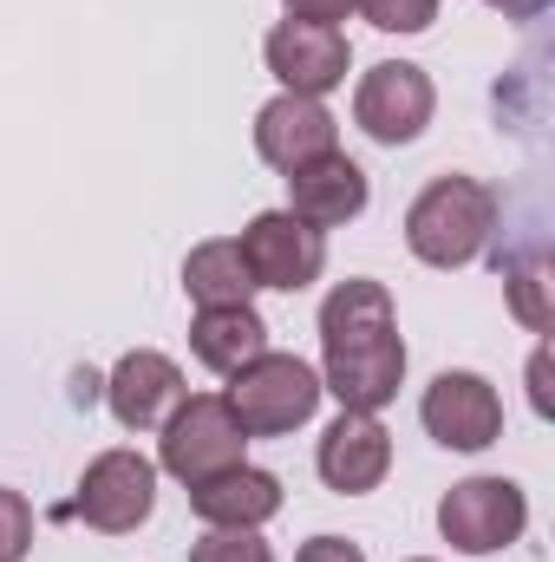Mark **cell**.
I'll return each mask as SVG.
<instances>
[{
    "mask_svg": "<svg viewBox=\"0 0 555 562\" xmlns=\"http://www.w3.org/2000/svg\"><path fill=\"white\" fill-rule=\"evenodd\" d=\"M320 393L340 400V413H380L399 400L406 380V340L386 281H340L320 301Z\"/></svg>",
    "mask_w": 555,
    "mask_h": 562,
    "instance_id": "6da1fadb",
    "label": "cell"
},
{
    "mask_svg": "<svg viewBox=\"0 0 555 562\" xmlns=\"http://www.w3.org/2000/svg\"><path fill=\"white\" fill-rule=\"evenodd\" d=\"M497 190L477 177H431L406 210V243L424 269H464L490 249Z\"/></svg>",
    "mask_w": 555,
    "mask_h": 562,
    "instance_id": "7a4b0ae2",
    "label": "cell"
},
{
    "mask_svg": "<svg viewBox=\"0 0 555 562\" xmlns=\"http://www.w3.org/2000/svg\"><path fill=\"white\" fill-rule=\"evenodd\" d=\"M229 413L242 419L249 438H281L294 425L314 419L320 406V373L294 353H256L242 373H229Z\"/></svg>",
    "mask_w": 555,
    "mask_h": 562,
    "instance_id": "3957f363",
    "label": "cell"
},
{
    "mask_svg": "<svg viewBox=\"0 0 555 562\" xmlns=\"http://www.w3.org/2000/svg\"><path fill=\"white\" fill-rule=\"evenodd\" d=\"M242 445H249V431L229 413V400L223 393H196V400H183L163 419V471L183 477V484H203V477L236 471Z\"/></svg>",
    "mask_w": 555,
    "mask_h": 562,
    "instance_id": "277c9868",
    "label": "cell"
},
{
    "mask_svg": "<svg viewBox=\"0 0 555 562\" xmlns=\"http://www.w3.org/2000/svg\"><path fill=\"white\" fill-rule=\"evenodd\" d=\"M523 524H530V504H523V491L510 477H464L438 504V530L464 557H490V550L517 543Z\"/></svg>",
    "mask_w": 555,
    "mask_h": 562,
    "instance_id": "5b68a950",
    "label": "cell"
},
{
    "mask_svg": "<svg viewBox=\"0 0 555 562\" xmlns=\"http://www.w3.org/2000/svg\"><path fill=\"white\" fill-rule=\"evenodd\" d=\"M236 249H242L256 288H281V294H301L307 281H320V269H327V236H320L314 223L287 216V210H262V216L242 229Z\"/></svg>",
    "mask_w": 555,
    "mask_h": 562,
    "instance_id": "8992f818",
    "label": "cell"
},
{
    "mask_svg": "<svg viewBox=\"0 0 555 562\" xmlns=\"http://www.w3.org/2000/svg\"><path fill=\"white\" fill-rule=\"evenodd\" d=\"M72 510H79L92 530H105V537L138 530L144 517L157 510V464L138 458V451H105V458H92L86 477H79Z\"/></svg>",
    "mask_w": 555,
    "mask_h": 562,
    "instance_id": "52a82bcc",
    "label": "cell"
},
{
    "mask_svg": "<svg viewBox=\"0 0 555 562\" xmlns=\"http://www.w3.org/2000/svg\"><path fill=\"white\" fill-rule=\"evenodd\" d=\"M431 105H438V92H431L424 66L386 59V66H373V72L360 79V92H353V125L373 144H412L418 132L431 125Z\"/></svg>",
    "mask_w": 555,
    "mask_h": 562,
    "instance_id": "ba28073f",
    "label": "cell"
},
{
    "mask_svg": "<svg viewBox=\"0 0 555 562\" xmlns=\"http://www.w3.org/2000/svg\"><path fill=\"white\" fill-rule=\"evenodd\" d=\"M418 419L444 451H484L503 438V400L484 373H438L418 400Z\"/></svg>",
    "mask_w": 555,
    "mask_h": 562,
    "instance_id": "9c48e42d",
    "label": "cell"
},
{
    "mask_svg": "<svg viewBox=\"0 0 555 562\" xmlns=\"http://www.w3.org/2000/svg\"><path fill=\"white\" fill-rule=\"evenodd\" d=\"M314 471H320V484H327V491H340V497L380 491V484H386V471H393V431L373 419V413H340V419L320 431Z\"/></svg>",
    "mask_w": 555,
    "mask_h": 562,
    "instance_id": "30bf717a",
    "label": "cell"
},
{
    "mask_svg": "<svg viewBox=\"0 0 555 562\" xmlns=\"http://www.w3.org/2000/svg\"><path fill=\"white\" fill-rule=\"evenodd\" d=\"M347 66H353V46H347L340 26L281 20L275 33H269V72L287 92H301V99H320V92L347 86Z\"/></svg>",
    "mask_w": 555,
    "mask_h": 562,
    "instance_id": "8fae6325",
    "label": "cell"
},
{
    "mask_svg": "<svg viewBox=\"0 0 555 562\" xmlns=\"http://www.w3.org/2000/svg\"><path fill=\"white\" fill-rule=\"evenodd\" d=\"M105 400H112V419L125 425V431H163V419L183 406V373H177L170 353L132 347V353L112 367Z\"/></svg>",
    "mask_w": 555,
    "mask_h": 562,
    "instance_id": "7c38bea8",
    "label": "cell"
},
{
    "mask_svg": "<svg viewBox=\"0 0 555 562\" xmlns=\"http://www.w3.org/2000/svg\"><path fill=\"white\" fill-rule=\"evenodd\" d=\"M256 150H262V164H275V170H301V164L340 150V125H333V112H327L320 99L281 92V99H269V105L256 112Z\"/></svg>",
    "mask_w": 555,
    "mask_h": 562,
    "instance_id": "4fadbf2b",
    "label": "cell"
},
{
    "mask_svg": "<svg viewBox=\"0 0 555 562\" xmlns=\"http://www.w3.org/2000/svg\"><path fill=\"white\" fill-rule=\"evenodd\" d=\"M360 210H366V170L347 150H327V157L287 170V216L333 229V223H353Z\"/></svg>",
    "mask_w": 555,
    "mask_h": 562,
    "instance_id": "5bb4252c",
    "label": "cell"
},
{
    "mask_svg": "<svg viewBox=\"0 0 555 562\" xmlns=\"http://www.w3.org/2000/svg\"><path fill=\"white\" fill-rule=\"evenodd\" d=\"M190 510H196L209 530H262L281 510V477L275 471H256V464H236V471H223V477L190 484Z\"/></svg>",
    "mask_w": 555,
    "mask_h": 562,
    "instance_id": "9a60e30c",
    "label": "cell"
},
{
    "mask_svg": "<svg viewBox=\"0 0 555 562\" xmlns=\"http://www.w3.org/2000/svg\"><path fill=\"white\" fill-rule=\"evenodd\" d=\"M190 353L209 367V373H242L256 353H269V321L242 301V307H196L190 321Z\"/></svg>",
    "mask_w": 555,
    "mask_h": 562,
    "instance_id": "2e32d148",
    "label": "cell"
},
{
    "mask_svg": "<svg viewBox=\"0 0 555 562\" xmlns=\"http://www.w3.org/2000/svg\"><path fill=\"white\" fill-rule=\"evenodd\" d=\"M183 288H190L196 307H242L256 294V276H249L236 243H196L190 262H183Z\"/></svg>",
    "mask_w": 555,
    "mask_h": 562,
    "instance_id": "e0dca14e",
    "label": "cell"
},
{
    "mask_svg": "<svg viewBox=\"0 0 555 562\" xmlns=\"http://www.w3.org/2000/svg\"><path fill=\"white\" fill-rule=\"evenodd\" d=\"M380 33H424L438 20V0H353Z\"/></svg>",
    "mask_w": 555,
    "mask_h": 562,
    "instance_id": "ac0fdd59",
    "label": "cell"
},
{
    "mask_svg": "<svg viewBox=\"0 0 555 562\" xmlns=\"http://www.w3.org/2000/svg\"><path fill=\"white\" fill-rule=\"evenodd\" d=\"M190 562H275V557H269V543L256 530H209L190 550Z\"/></svg>",
    "mask_w": 555,
    "mask_h": 562,
    "instance_id": "d6986e66",
    "label": "cell"
},
{
    "mask_svg": "<svg viewBox=\"0 0 555 562\" xmlns=\"http://www.w3.org/2000/svg\"><path fill=\"white\" fill-rule=\"evenodd\" d=\"M33 550V510L20 491H0V562H26Z\"/></svg>",
    "mask_w": 555,
    "mask_h": 562,
    "instance_id": "ffe728a7",
    "label": "cell"
},
{
    "mask_svg": "<svg viewBox=\"0 0 555 562\" xmlns=\"http://www.w3.org/2000/svg\"><path fill=\"white\" fill-rule=\"evenodd\" d=\"M543 276H550L543 262H523V269L510 276V301H517V314H523V321H530L536 334L550 327V307H543Z\"/></svg>",
    "mask_w": 555,
    "mask_h": 562,
    "instance_id": "44dd1931",
    "label": "cell"
},
{
    "mask_svg": "<svg viewBox=\"0 0 555 562\" xmlns=\"http://www.w3.org/2000/svg\"><path fill=\"white\" fill-rule=\"evenodd\" d=\"M294 562H366V557H360V543H347V537H314V543H301Z\"/></svg>",
    "mask_w": 555,
    "mask_h": 562,
    "instance_id": "7402d4cb",
    "label": "cell"
},
{
    "mask_svg": "<svg viewBox=\"0 0 555 562\" xmlns=\"http://www.w3.org/2000/svg\"><path fill=\"white\" fill-rule=\"evenodd\" d=\"M347 13H353V0H287V20H314V26H333Z\"/></svg>",
    "mask_w": 555,
    "mask_h": 562,
    "instance_id": "603a6c76",
    "label": "cell"
},
{
    "mask_svg": "<svg viewBox=\"0 0 555 562\" xmlns=\"http://www.w3.org/2000/svg\"><path fill=\"white\" fill-rule=\"evenodd\" d=\"M490 7H497V13H510V20H530L543 0H490Z\"/></svg>",
    "mask_w": 555,
    "mask_h": 562,
    "instance_id": "cb8c5ba5",
    "label": "cell"
},
{
    "mask_svg": "<svg viewBox=\"0 0 555 562\" xmlns=\"http://www.w3.org/2000/svg\"><path fill=\"white\" fill-rule=\"evenodd\" d=\"M418 562H424V557H418Z\"/></svg>",
    "mask_w": 555,
    "mask_h": 562,
    "instance_id": "d4e9b609",
    "label": "cell"
}]
</instances>
